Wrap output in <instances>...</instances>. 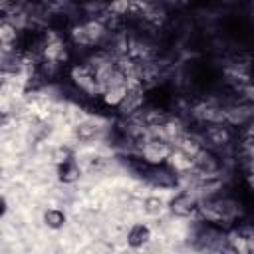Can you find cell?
Listing matches in <instances>:
<instances>
[{
    "label": "cell",
    "mask_w": 254,
    "mask_h": 254,
    "mask_svg": "<svg viewBox=\"0 0 254 254\" xmlns=\"http://www.w3.org/2000/svg\"><path fill=\"white\" fill-rule=\"evenodd\" d=\"M4 85H6V75H4L2 71H0V91L4 89Z\"/></svg>",
    "instance_id": "30bf717a"
},
{
    "label": "cell",
    "mask_w": 254,
    "mask_h": 254,
    "mask_svg": "<svg viewBox=\"0 0 254 254\" xmlns=\"http://www.w3.org/2000/svg\"><path fill=\"white\" fill-rule=\"evenodd\" d=\"M8 121H10V113H8V111H4V109H0V129H2V127H6V125H8Z\"/></svg>",
    "instance_id": "ba28073f"
},
{
    "label": "cell",
    "mask_w": 254,
    "mask_h": 254,
    "mask_svg": "<svg viewBox=\"0 0 254 254\" xmlns=\"http://www.w3.org/2000/svg\"><path fill=\"white\" fill-rule=\"evenodd\" d=\"M99 125L95 123V121H79L75 127H73V133H75V137L79 139V141H83V143H89V141H93L97 135H99Z\"/></svg>",
    "instance_id": "5b68a950"
},
{
    "label": "cell",
    "mask_w": 254,
    "mask_h": 254,
    "mask_svg": "<svg viewBox=\"0 0 254 254\" xmlns=\"http://www.w3.org/2000/svg\"><path fill=\"white\" fill-rule=\"evenodd\" d=\"M67 222V216L62 208H48L44 210V224L52 230H60L64 228V224Z\"/></svg>",
    "instance_id": "8992f818"
},
{
    "label": "cell",
    "mask_w": 254,
    "mask_h": 254,
    "mask_svg": "<svg viewBox=\"0 0 254 254\" xmlns=\"http://www.w3.org/2000/svg\"><path fill=\"white\" fill-rule=\"evenodd\" d=\"M165 208H167V204H165L159 196H149V198L145 200V212H147V214H151V216L161 214Z\"/></svg>",
    "instance_id": "52a82bcc"
},
{
    "label": "cell",
    "mask_w": 254,
    "mask_h": 254,
    "mask_svg": "<svg viewBox=\"0 0 254 254\" xmlns=\"http://www.w3.org/2000/svg\"><path fill=\"white\" fill-rule=\"evenodd\" d=\"M151 240V228L143 222H135L127 232V244L131 248H143Z\"/></svg>",
    "instance_id": "277c9868"
},
{
    "label": "cell",
    "mask_w": 254,
    "mask_h": 254,
    "mask_svg": "<svg viewBox=\"0 0 254 254\" xmlns=\"http://www.w3.org/2000/svg\"><path fill=\"white\" fill-rule=\"evenodd\" d=\"M56 175H58V181L64 183V185H73L79 181L81 177V165L71 157V159H65L62 163H56Z\"/></svg>",
    "instance_id": "3957f363"
},
{
    "label": "cell",
    "mask_w": 254,
    "mask_h": 254,
    "mask_svg": "<svg viewBox=\"0 0 254 254\" xmlns=\"http://www.w3.org/2000/svg\"><path fill=\"white\" fill-rule=\"evenodd\" d=\"M198 204H200V198L196 196V192L192 189H183L179 190L167 204V208L177 216V218H192V216H198Z\"/></svg>",
    "instance_id": "6da1fadb"
},
{
    "label": "cell",
    "mask_w": 254,
    "mask_h": 254,
    "mask_svg": "<svg viewBox=\"0 0 254 254\" xmlns=\"http://www.w3.org/2000/svg\"><path fill=\"white\" fill-rule=\"evenodd\" d=\"M0 177H2V165H0Z\"/></svg>",
    "instance_id": "8fae6325"
},
{
    "label": "cell",
    "mask_w": 254,
    "mask_h": 254,
    "mask_svg": "<svg viewBox=\"0 0 254 254\" xmlns=\"http://www.w3.org/2000/svg\"><path fill=\"white\" fill-rule=\"evenodd\" d=\"M171 149H173L171 143H167V141H163V139H159V137H149V139L139 147L137 153H139V157H141L143 161H147L149 165H163V163L167 161Z\"/></svg>",
    "instance_id": "7a4b0ae2"
},
{
    "label": "cell",
    "mask_w": 254,
    "mask_h": 254,
    "mask_svg": "<svg viewBox=\"0 0 254 254\" xmlns=\"http://www.w3.org/2000/svg\"><path fill=\"white\" fill-rule=\"evenodd\" d=\"M6 210H8V202H6V198L0 194V216H4Z\"/></svg>",
    "instance_id": "9c48e42d"
}]
</instances>
